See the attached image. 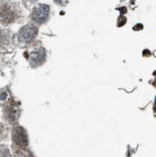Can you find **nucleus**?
<instances>
[{
  "mask_svg": "<svg viewBox=\"0 0 156 157\" xmlns=\"http://www.w3.org/2000/svg\"><path fill=\"white\" fill-rule=\"evenodd\" d=\"M49 14V7L45 4H39L35 6L32 12V18L37 23H43L47 20Z\"/></svg>",
  "mask_w": 156,
  "mask_h": 157,
  "instance_id": "obj_1",
  "label": "nucleus"
},
{
  "mask_svg": "<svg viewBox=\"0 0 156 157\" xmlns=\"http://www.w3.org/2000/svg\"><path fill=\"white\" fill-rule=\"evenodd\" d=\"M38 33L37 28L32 25H27L21 30L19 33V39L24 43H28L30 41L33 40L36 37Z\"/></svg>",
  "mask_w": 156,
  "mask_h": 157,
  "instance_id": "obj_2",
  "label": "nucleus"
},
{
  "mask_svg": "<svg viewBox=\"0 0 156 157\" xmlns=\"http://www.w3.org/2000/svg\"><path fill=\"white\" fill-rule=\"evenodd\" d=\"M13 138L15 143L21 147H26L28 143L27 135L25 130L21 127H16L13 131Z\"/></svg>",
  "mask_w": 156,
  "mask_h": 157,
  "instance_id": "obj_3",
  "label": "nucleus"
},
{
  "mask_svg": "<svg viewBox=\"0 0 156 157\" xmlns=\"http://www.w3.org/2000/svg\"><path fill=\"white\" fill-rule=\"evenodd\" d=\"M46 54L43 50L40 49L33 51L30 55V63L32 66H38L42 65L45 61Z\"/></svg>",
  "mask_w": 156,
  "mask_h": 157,
  "instance_id": "obj_4",
  "label": "nucleus"
},
{
  "mask_svg": "<svg viewBox=\"0 0 156 157\" xmlns=\"http://www.w3.org/2000/svg\"><path fill=\"white\" fill-rule=\"evenodd\" d=\"M56 1L59 3H65L67 2V0H56Z\"/></svg>",
  "mask_w": 156,
  "mask_h": 157,
  "instance_id": "obj_5",
  "label": "nucleus"
}]
</instances>
